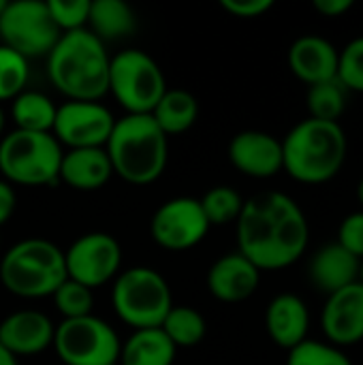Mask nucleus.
Wrapping results in <instances>:
<instances>
[{
    "instance_id": "nucleus-9",
    "label": "nucleus",
    "mask_w": 363,
    "mask_h": 365,
    "mask_svg": "<svg viewBox=\"0 0 363 365\" xmlns=\"http://www.w3.org/2000/svg\"><path fill=\"white\" fill-rule=\"evenodd\" d=\"M51 346L62 365H118L122 340L107 321L90 314L56 325Z\"/></svg>"
},
{
    "instance_id": "nucleus-6",
    "label": "nucleus",
    "mask_w": 363,
    "mask_h": 365,
    "mask_svg": "<svg viewBox=\"0 0 363 365\" xmlns=\"http://www.w3.org/2000/svg\"><path fill=\"white\" fill-rule=\"evenodd\" d=\"M62 145L51 133L11 130L0 139V173L11 186L60 184Z\"/></svg>"
},
{
    "instance_id": "nucleus-11",
    "label": "nucleus",
    "mask_w": 363,
    "mask_h": 365,
    "mask_svg": "<svg viewBox=\"0 0 363 365\" xmlns=\"http://www.w3.org/2000/svg\"><path fill=\"white\" fill-rule=\"evenodd\" d=\"M64 265L66 278L94 291L122 272V246L113 235L92 231L79 235L64 250Z\"/></svg>"
},
{
    "instance_id": "nucleus-41",
    "label": "nucleus",
    "mask_w": 363,
    "mask_h": 365,
    "mask_svg": "<svg viewBox=\"0 0 363 365\" xmlns=\"http://www.w3.org/2000/svg\"><path fill=\"white\" fill-rule=\"evenodd\" d=\"M359 282L363 284V259H362V263H359Z\"/></svg>"
},
{
    "instance_id": "nucleus-16",
    "label": "nucleus",
    "mask_w": 363,
    "mask_h": 365,
    "mask_svg": "<svg viewBox=\"0 0 363 365\" xmlns=\"http://www.w3.org/2000/svg\"><path fill=\"white\" fill-rule=\"evenodd\" d=\"M56 325L39 310H17L0 321V346L11 357H32L53 344Z\"/></svg>"
},
{
    "instance_id": "nucleus-39",
    "label": "nucleus",
    "mask_w": 363,
    "mask_h": 365,
    "mask_svg": "<svg viewBox=\"0 0 363 365\" xmlns=\"http://www.w3.org/2000/svg\"><path fill=\"white\" fill-rule=\"evenodd\" d=\"M4 124H6V111H4V107L0 105V139H2V130H4Z\"/></svg>"
},
{
    "instance_id": "nucleus-7",
    "label": "nucleus",
    "mask_w": 363,
    "mask_h": 365,
    "mask_svg": "<svg viewBox=\"0 0 363 365\" xmlns=\"http://www.w3.org/2000/svg\"><path fill=\"white\" fill-rule=\"evenodd\" d=\"M111 308L133 331L156 329L173 308V297L160 272L139 265L122 269L113 280Z\"/></svg>"
},
{
    "instance_id": "nucleus-32",
    "label": "nucleus",
    "mask_w": 363,
    "mask_h": 365,
    "mask_svg": "<svg viewBox=\"0 0 363 365\" xmlns=\"http://www.w3.org/2000/svg\"><path fill=\"white\" fill-rule=\"evenodd\" d=\"M344 90L363 94V34L355 36L338 51V77Z\"/></svg>"
},
{
    "instance_id": "nucleus-36",
    "label": "nucleus",
    "mask_w": 363,
    "mask_h": 365,
    "mask_svg": "<svg viewBox=\"0 0 363 365\" xmlns=\"http://www.w3.org/2000/svg\"><path fill=\"white\" fill-rule=\"evenodd\" d=\"M15 207H17V195H15V188H13L9 182L0 180V227H4V225L11 220V216H13Z\"/></svg>"
},
{
    "instance_id": "nucleus-14",
    "label": "nucleus",
    "mask_w": 363,
    "mask_h": 365,
    "mask_svg": "<svg viewBox=\"0 0 363 365\" xmlns=\"http://www.w3.org/2000/svg\"><path fill=\"white\" fill-rule=\"evenodd\" d=\"M321 327L329 344L342 349L363 340V284H349L332 295L321 312Z\"/></svg>"
},
{
    "instance_id": "nucleus-25",
    "label": "nucleus",
    "mask_w": 363,
    "mask_h": 365,
    "mask_svg": "<svg viewBox=\"0 0 363 365\" xmlns=\"http://www.w3.org/2000/svg\"><path fill=\"white\" fill-rule=\"evenodd\" d=\"M58 105L39 90H24L11 101V120L15 130L28 133H51L56 122Z\"/></svg>"
},
{
    "instance_id": "nucleus-13",
    "label": "nucleus",
    "mask_w": 363,
    "mask_h": 365,
    "mask_svg": "<svg viewBox=\"0 0 363 365\" xmlns=\"http://www.w3.org/2000/svg\"><path fill=\"white\" fill-rule=\"evenodd\" d=\"M116 118L101 101H66L58 105L51 135L68 150L105 148Z\"/></svg>"
},
{
    "instance_id": "nucleus-37",
    "label": "nucleus",
    "mask_w": 363,
    "mask_h": 365,
    "mask_svg": "<svg viewBox=\"0 0 363 365\" xmlns=\"http://www.w3.org/2000/svg\"><path fill=\"white\" fill-rule=\"evenodd\" d=\"M312 6L325 17H340L353 9V0H315Z\"/></svg>"
},
{
    "instance_id": "nucleus-15",
    "label": "nucleus",
    "mask_w": 363,
    "mask_h": 365,
    "mask_svg": "<svg viewBox=\"0 0 363 365\" xmlns=\"http://www.w3.org/2000/svg\"><path fill=\"white\" fill-rule=\"evenodd\" d=\"M229 160L242 175L270 180L282 171V141L265 130H242L229 141Z\"/></svg>"
},
{
    "instance_id": "nucleus-8",
    "label": "nucleus",
    "mask_w": 363,
    "mask_h": 365,
    "mask_svg": "<svg viewBox=\"0 0 363 365\" xmlns=\"http://www.w3.org/2000/svg\"><path fill=\"white\" fill-rule=\"evenodd\" d=\"M165 92V73L150 53L128 47L111 56L107 94L118 101L126 115H150Z\"/></svg>"
},
{
    "instance_id": "nucleus-34",
    "label": "nucleus",
    "mask_w": 363,
    "mask_h": 365,
    "mask_svg": "<svg viewBox=\"0 0 363 365\" xmlns=\"http://www.w3.org/2000/svg\"><path fill=\"white\" fill-rule=\"evenodd\" d=\"M338 244L359 261L363 259V210L349 214L338 229Z\"/></svg>"
},
{
    "instance_id": "nucleus-42",
    "label": "nucleus",
    "mask_w": 363,
    "mask_h": 365,
    "mask_svg": "<svg viewBox=\"0 0 363 365\" xmlns=\"http://www.w3.org/2000/svg\"><path fill=\"white\" fill-rule=\"evenodd\" d=\"M6 2H9V0H0V15H2V11H4V6H6Z\"/></svg>"
},
{
    "instance_id": "nucleus-2",
    "label": "nucleus",
    "mask_w": 363,
    "mask_h": 365,
    "mask_svg": "<svg viewBox=\"0 0 363 365\" xmlns=\"http://www.w3.org/2000/svg\"><path fill=\"white\" fill-rule=\"evenodd\" d=\"M111 56L88 28L60 34L47 53V75L68 101H101L109 92Z\"/></svg>"
},
{
    "instance_id": "nucleus-19",
    "label": "nucleus",
    "mask_w": 363,
    "mask_h": 365,
    "mask_svg": "<svg viewBox=\"0 0 363 365\" xmlns=\"http://www.w3.org/2000/svg\"><path fill=\"white\" fill-rule=\"evenodd\" d=\"M265 329L272 342L285 351H291L308 340L310 312L306 302L293 293L276 295L265 312Z\"/></svg>"
},
{
    "instance_id": "nucleus-38",
    "label": "nucleus",
    "mask_w": 363,
    "mask_h": 365,
    "mask_svg": "<svg viewBox=\"0 0 363 365\" xmlns=\"http://www.w3.org/2000/svg\"><path fill=\"white\" fill-rule=\"evenodd\" d=\"M0 365H17V359H15V357H11L2 346H0Z\"/></svg>"
},
{
    "instance_id": "nucleus-27",
    "label": "nucleus",
    "mask_w": 363,
    "mask_h": 365,
    "mask_svg": "<svg viewBox=\"0 0 363 365\" xmlns=\"http://www.w3.org/2000/svg\"><path fill=\"white\" fill-rule=\"evenodd\" d=\"M306 103H308L310 118L323 122H338L347 109V90L338 79L315 83L308 88Z\"/></svg>"
},
{
    "instance_id": "nucleus-21",
    "label": "nucleus",
    "mask_w": 363,
    "mask_h": 365,
    "mask_svg": "<svg viewBox=\"0 0 363 365\" xmlns=\"http://www.w3.org/2000/svg\"><path fill=\"white\" fill-rule=\"evenodd\" d=\"M113 178V169L105 148L68 150L62 154L60 182L79 192L101 190Z\"/></svg>"
},
{
    "instance_id": "nucleus-3",
    "label": "nucleus",
    "mask_w": 363,
    "mask_h": 365,
    "mask_svg": "<svg viewBox=\"0 0 363 365\" xmlns=\"http://www.w3.org/2000/svg\"><path fill=\"white\" fill-rule=\"evenodd\" d=\"M347 133L338 122L306 118L282 139V169L302 184L334 180L347 160Z\"/></svg>"
},
{
    "instance_id": "nucleus-29",
    "label": "nucleus",
    "mask_w": 363,
    "mask_h": 365,
    "mask_svg": "<svg viewBox=\"0 0 363 365\" xmlns=\"http://www.w3.org/2000/svg\"><path fill=\"white\" fill-rule=\"evenodd\" d=\"M56 310L62 314V321H71V319H83L92 314L94 308V291L66 278L56 293L51 295Z\"/></svg>"
},
{
    "instance_id": "nucleus-12",
    "label": "nucleus",
    "mask_w": 363,
    "mask_h": 365,
    "mask_svg": "<svg viewBox=\"0 0 363 365\" xmlns=\"http://www.w3.org/2000/svg\"><path fill=\"white\" fill-rule=\"evenodd\" d=\"M210 222L195 197H175L165 201L150 220V237L169 252H184L199 246L210 233Z\"/></svg>"
},
{
    "instance_id": "nucleus-35",
    "label": "nucleus",
    "mask_w": 363,
    "mask_h": 365,
    "mask_svg": "<svg viewBox=\"0 0 363 365\" xmlns=\"http://www.w3.org/2000/svg\"><path fill=\"white\" fill-rule=\"evenodd\" d=\"M220 6L233 17L252 19L265 15L274 6V2L272 0H220Z\"/></svg>"
},
{
    "instance_id": "nucleus-28",
    "label": "nucleus",
    "mask_w": 363,
    "mask_h": 365,
    "mask_svg": "<svg viewBox=\"0 0 363 365\" xmlns=\"http://www.w3.org/2000/svg\"><path fill=\"white\" fill-rule=\"evenodd\" d=\"M201 210L210 222V227H225L231 222H237L242 210H244V199L242 195L231 188V186H214L210 188L201 199Z\"/></svg>"
},
{
    "instance_id": "nucleus-31",
    "label": "nucleus",
    "mask_w": 363,
    "mask_h": 365,
    "mask_svg": "<svg viewBox=\"0 0 363 365\" xmlns=\"http://www.w3.org/2000/svg\"><path fill=\"white\" fill-rule=\"evenodd\" d=\"M287 365H353L342 353V349L329 342L304 340L295 349L289 351Z\"/></svg>"
},
{
    "instance_id": "nucleus-22",
    "label": "nucleus",
    "mask_w": 363,
    "mask_h": 365,
    "mask_svg": "<svg viewBox=\"0 0 363 365\" xmlns=\"http://www.w3.org/2000/svg\"><path fill=\"white\" fill-rule=\"evenodd\" d=\"M175 355L178 349L160 327L137 329L122 342L118 365H173Z\"/></svg>"
},
{
    "instance_id": "nucleus-10",
    "label": "nucleus",
    "mask_w": 363,
    "mask_h": 365,
    "mask_svg": "<svg viewBox=\"0 0 363 365\" xmlns=\"http://www.w3.org/2000/svg\"><path fill=\"white\" fill-rule=\"evenodd\" d=\"M47 2L43 0H15L6 2L0 15V45L17 51L26 60L47 58L60 38Z\"/></svg>"
},
{
    "instance_id": "nucleus-20",
    "label": "nucleus",
    "mask_w": 363,
    "mask_h": 365,
    "mask_svg": "<svg viewBox=\"0 0 363 365\" xmlns=\"http://www.w3.org/2000/svg\"><path fill=\"white\" fill-rule=\"evenodd\" d=\"M359 259L344 250L338 242L319 248L308 265V278L315 289L332 295L349 284L359 282Z\"/></svg>"
},
{
    "instance_id": "nucleus-18",
    "label": "nucleus",
    "mask_w": 363,
    "mask_h": 365,
    "mask_svg": "<svg viewBox=\"0 0 363 365\" xmlns=\"http://www.w3.org/2000/svg\"><path fill=\"white\" fill-rule=\"evenodd\" d=\"M291 73L308 83H323L338 77V49L332 41L319 34H304L289 47Z\"/></svg>"
},
{
    "instance_id": "nucleus-4",
    "label": "nucleus",
    "mask_w": 363,
    "mask_h": 365,
    "mask_svg": "<svg viewBox=\"0 0 363 365\" xmlns=\"http://www.w3.org/2000/svg\"><path fill=\"white\" fill-rule=\"evenodd\" d=\"M105 152L113 175L133 186H148L167 169L169 137L152 115H124L116 120Z\"/></svg>"
},
{
    "instance_id": "nucleus-17",
    "label": "nucleus",
    "mask_w": 363,
    "mask_h": 365,
    "mask_svg": "<svg viewBox=\"0 0 363 365\" xmlns=\"http://www.w3.org/2000/svg\"><path fill=\"white\" fill-rule=\"evenodd\" d=\"M261 272L237 250L216 259L208 272V291L223 304H240L255 295Z\"/></svg>"
},
{
    "instance_id": "nucleus-24",
    "label": "nucleus",
    "mask_w": 363,
    "mask_h": 365,
    "mask_svg": "<svg viewBox=\"0 0 363 365\" xmlns=\"http://www.w3.org/2000/svg\"><path fill=\"white\" fill-rule=\"evenodd\" d=\"M150 115L167 137L182 135L195 126L199 118V103L195 94H190L188 90L167 88V92L163 94V98L158 101Z\"/></svg>"
},
{
    "instance_id": "nucleus-5",
    "label": "nucleus",
    "mask_w": 363,
    "mask_h": 365,
    "mask_svg": "<svg viewBox=\"0 0 363 365\" xmlns=\"http://www.w3.org/2000/svg\"><path fill=\"white\" fill-rule=\"evenodd\" d=\"M64 280V250L45 237H26L0 259V282L19 299L51 297Z\"/></svg>"
},
{
    "instance_id": "nucleus-40",
    "label": "nucleus",
    "mask_w": 363,
    "mask_h": 365,
    "mask_svg": "<svg viewBox=\"0 0 363 365\" xmlns=\"http://www.w3.org/2000/svg\"><path fill=\"white\" fill-rule=\"evenodd\" d=\"M357 199H359V203L363 205V178L362 182H359V186H357Z\"/></svg>"
},
{
    "instance_id": "nucleus-1",
    "label": "nucleus",
    "mask_w": 363,
    "mask_h": 365,
    "mask_svg": "<svg viewBox=\"0 0 363 365\" xmlns=\"http://www.w3.org/2000/svg\"><path fill=\"white\" fill-rule=\"evenodd\" d=\"M235 235L237 252L259 272H278L302 259L308 248L310 227L295 199L270 190L244 201Z\"/></svg>"
},
{
    "instance_id": "nucleus-33",
    "label": "nucleus",
    "mask_w": 363,
    "mask_h": 365,
    "mask_svg": "<svg viewBox=\"0 0 363 365\" xmlns=\"http://www.w3.org/2000/svg\"><path fill=\"white\" fill-rule=\"evenodd\" d=\"M56 28L64 32H75L88 28L90 2L92 0H45Z\"/></svg>"
},
{
    "instance_id": "nucleus-26",
    "label": "nucleus",
    "mask_w": 363,
    "mask_h": 365,
    "mask_svg": "<svg viewBox=\"0 0 363 365\" xmlns=\"http://www.w3.org/2000/svg\"><path fill=\"white\" fill-rule=\"evenodd\" d=\"M160 329L175 349H193L203 342L208 334V323L199 310L190 306H173L167 312Z\"/></svg>"
},
{
    "instance_id": "nucleus-30",
    "label": "nucleus",
    "mask_w": 363,
    "mask_h": 365,
    "mask_svg": "<svg viewBox=\"0 0 363 365\" xmlns=\"http://www.w3.org/2000/svg\"><path fill=\"white\" fill-rule=\"evenodd\" d=\"M30 77L28 60L17 51L0 45V105L11 103L17 94L26 90Z\"/></svg>"
},
{
    "instance_id": "nucleus-23",
    "label": "nucleus",
    "mask_w": 363,
    "mask_h": 365,
    "mask_svg": "<svg viewBox=\"0 0 363 365\" xmlns=\"http://www.w3.org/2000/svg\"><path fill=\"white\" fill-rule=\"evenodd\" d=\"M137 28V15L122 0H92L88 30L103 43L128 36Z\"/></svg>"
}]
</instances>
